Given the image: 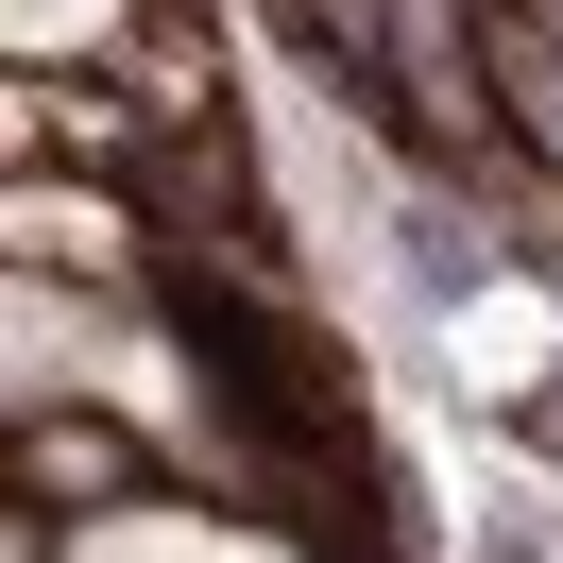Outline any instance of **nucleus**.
I'll return each instance as SVG.
<instances>
[{
  "instance_id": "4",
  "label": "nucleus",
  "mask_w": 563,
  "mask_h": 563,
  "mask_svg": "<svg viewBox=\"0 0 563 563\" xmlns=\"http://www.w3.org/2000/svg\"><path fill=\"white\" fill-rule=\"evenodd\" d=\"M120 18H137V0H18V52H35V69H52V35H69V52H103Z\"/></svg>"
},
{
  "instance_id": "1",
  "label": "nucleus",
  "mask_w": 563,
  "mask_h": 563,
  "mask_svg": "<svg viewBox=\"0 0 563 563\" xmlns=\"http://www.w3.org/2000/svg\"><path fill=\"white\" fill-rule=\"evenodd\" d=\"M478 52H495V103H512V137L563 172V0H478Z\"/></svg>"
},
{
  "instance_id": "2",
  "label": "nucleus",
  "mask_w": 563,
  "mask_h": 563,
  "mask_svg": "<svg viewBox=\"0 0 563 563\" xmlns=\"http://www.w3.org/2000/svg\"><path fill=\"white\" fill-rule=\"evenodd\" d=\"M120 240H137V222H120L103 188H52V172H18V274H120Z\"/></svg>"
},
{
  "instance_id": "3",
  "label": "nucleus",
  "mask_w": 563,
  "mask_h": 563,
  "mask_svg": "<svg viewBox=\"0 0 563 563\" xmlns=\"http://www.w3.org/2000/svg\"><path fill=\"white\" fill-rule=\"evenodd\" d=\"M18 478H35V495H69V512H86V495H120L137 461H120V444H103L86 410H35V427H18Z\"/></svg>"
}]
</instances>
